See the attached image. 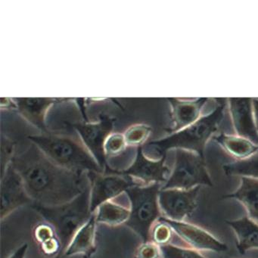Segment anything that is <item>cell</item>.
I'll return each mask as SVG.
<instances>
[{
	"instance_id": "cell-1",
	"label": "cell",
	"mask_w": 258,
	"mask_h": 258,
	"mask_svg": "<svg viewBox=\"0 0 258 258\" xmlns=\"http://www.w3.org/2000/svg\"><path fill=\"white\" fill-rule=\"evenodd\" d=\"M10 164L19 172L28 195L37 205H62L78 197L90 185L88 173L60 167L38 147L16 155Z\"/></svg>"
},
{
	"instance_id": "cell-2",
	"label": "cell",
	"mask_w": 258,
	"mask_h": 258,
	"mask_svg": "<svg viewBox=\"0 0 258 258\" xmlns=\"http://www.w3.org/2000/svg\"><path fill=\"white\" fill-rule=\"evenodd\" d=\"M31 208L50 225L61 245L64 253L72 238L91 217L90 185L78 197L57 206H43L33 204Z\"/></svg>"
},
{
	"instance_id": "cell-3",
	"label": "cell",
	"mask_w": 258,
	"mask_h": 258,
	"mask_svg": "<svg viewBox=\"0 0 258 258\" xmlns=\"http://www.w3.org/2000/svg\"><path fill=\"white\" fill-rule=\"evenodd\" d=\"M225 102L220 99L218 106L212 112L201 117L197 121L187 127L176 131L167 138L152 142L149 149L157 154L164 155L169 149H184L203 156L204 148L211 136L217 131L224 117Z\"/></svg>"
},
{
	"instance_id": "cell-4",
	"label": "cell",
	"mask_w": 258,
	"mask_h": 258,
	"mask_svg": "<svg viewBox=\"0 0 258 258\" xmlns=\"http://www.w3.org/2000/svg\"><path fill=\"white\" fill-rule=\"evenodd\" d=\"M31 139L47 158L60 167L84 173L103 172L93 155L71 139L57 136H37Z\"/></svg>"
},
{
	"instance_id": "cell-5",
	"label": "cell",
	"mask_w": 258,
	"mask_h": 258,
	"mask_svg": "<svg viewBox=\"0 0 258 258\" xmlns=\"http://www.w3.org/2000/svg\"><path fill=\"white\" fill-rule=\"evenodd\" d=\"M160 183L135 185L126 191L130 202L131 216L125 226L132 229L143 242L151 241V234L155 221L161 218L158 196Z\"/></svg>"
},
{
	"instance_id": "cell-6",
	"label": "cell",
	"mask_w": 258,
	"mask_h": 258,
	"mask_svg": "<svg viewBox=\"0 0 258 258\" xmlns=\"http://www.w3.org/2000/svg\"><path fill=\"white\" fill-rule=\"evenodd\" d=\"M201 185L212 186L203 156L194 152L176 149L173 173L161 189L188 190Z\"/></svg>"
},
{
	"instance_id": "cell-7",
	"label": "cell",
	"mask_w": 258,
	"mask_h": 258,
	"mask_svg": "<svg viewBox=\"0 0 258 258\" xmlns=\"http://www.w3.org/2000/svg\"><path fill=\"white\" fill-rule=\"evenodd\" d=\"M88 176L92 213L105 202L120 197L131 187L141 185L131 176L122 173H88Z\"/></svg>"
},
{
	"instance_id": "cell-8",
	"label": "cell",
	"mask_w": 258,
	"mask_h": 258,
	"mask_svg": "<svg viewBox=\"0 0 258 258\" xmlns=\"http://www.w3.org/2000/svg\"><path fill=\"white\" fill-rule=\"evenodd\" d=\"M33 204L23 179L10 164L1 176V220L18 208Z\"/></svg>"
},
{
	"instance_id": "cell-9",
	"label": "cell",
	"mask_w": 258,
	"mask_h": 258,
	"mask_svg": "<svg viewBox=\"0 0 258 258\" xmlns=\"http://www.w3.org/2000/svg\"><path fill=\"white\" fill-rule=\"evenodd\" d=\"M200 186L191 189H161L158 196L160 209L166 215V218L174 221L182 222L185 217H190L197 206V199Z\"/></svg>"
},
{
	"instance_id": "cell-10",
	"label": "cell",
	"mask_w": 258,
	"mask_h": 258,
	"mask_svg": "<svg viewBox=\"0 0 258 258\" xmlns=\"http://www.w3.org/2000/svg\"><path fill=\"white\" fill-rule=\"evenodd\" d=\"M164 161L165 157L155 161L147 158L143 151L140 150L132 165L119 173L131 176L141 185L167 182L166 175L169 169Z\"/></svg>"
},
{
	"instance_id": "cell-11",
	"label": "cell",
	"mask_w": 258,
	"mask_h": 258,
	"mask_svg": "<svg viewBox=\"0 0 258 258\" xmlns=\"http://www.w3.org/2000/svg\"><path fill=\"white\" fill-rule=\"evenodd\" d=\"M229 111L237 135L258 146V130L253 114V99H229Z\"/></svg>"
},
{
	"instance_id": "cell-12",
	"label": "cell",
	"mask_w": 258,
	"mask_h": 258,
	"mask_svg": "<svg viewBox=\"0 0 258 258\" xmlns=\"http://www.w3.org/2000/svg\"><path fill=\"white\" fill-rule=\"evenodd\" d=\"M158 221L164 222L172 228L184 241L192 247L202 250H211L217 252L226 251L227 246L212 236L203 229L183 222L174 221L166 217H161Z\"/></svg>"
},
{
	"instance_id": "cell-13",
	"label": "cell",
	"mask_w": 258,
	"mask_h": 258,
	"mask_svg": "<svg viewBox=\"0 0 258 258\" xmlns=\"http://www.w3.org/2000/svg\"><path fill=\"white\" fill-rule=\"evenodd\" d=\"M96 214L93 212L90 220L75 234L62 256L82 254L87 258L91 256L96 250Z\"/></svg>"
},
{
	"instance_id": "cell-14",
	"label": "cell",
	"mask_w": 258,
	"mask_h": 258,
	"mask_svg": "<svg viewBox=\"0 0 258 258\" xmlns=\"http://www.w3.org/2000/svg\"><path fill=\"white\" fill-rule=\"evenodd\" d=\"M76 127L90 149V153L92 152L102 168L105 164L104 141L111 131V123L104 122L98 124L77 125Z\"/></svg>"
},
{
	"instance_id": "cell-15",
	"label": "cell",
	"mask_w": 258,
	"mask_h": 258,
	"mask_svg": "<svg viewBox=\"0 0 258 258\" xmlns=\"http://www.w3.org/2000/svg\"><path fill=\"white\" fill-rule=\"evenodd\" d=\"M175 131H179L200 118L202 107L208 99H173Z\"/></svg>"
},
{
	"instance_id": "cell-16",
	"label": "cell",
	"mask_w": 258,
	"mask_h": 258,
	"mask_svg": "<svg viewBox=\"0 0 258 258\" xmlns=\"http://www.w3.org/2000/svg\"><path fill=\"white\" fill-rule=\"evenodd\" d=\"M236 233L238 237V250L240 253H244L247 250L253 247H258V225L249 220L247 217H243L234 221H227Z\"/></svg>"
},
{
	"instance_id": "cell-17",
	"label": "cell",
	"mask_w": 258,
	"mask_h": 258,
	"mask_svg": "<svg viewBox=\"0 0 258 258\" xmlns=\"http://www.w3.org/2000/svg\"><path fill=\"white\" fill-rule=\"evenodd\" d=\"M240 201L253 220L258 221V179L241 178V185L235 193L225 196Z\"/></svg>"
},
{
	"instance_id": "cell-18",
	"label": "cell",
	"mask_w": 258,
	"mask_h": 258,
	"mask_svg": "<svg viewBox=\"0 0 258 258\" xmlns=\"http://www.w3.org/2000/svg\"><path fill=\"white\" fill-rule=\"evenodd\" d=\"M94 212L97 223H103L110 226L125 225L131 216L130 208L113 200L102 204Z\"/></svg>"
},
{
	"instance_id": "cell-19",
	"label": "cell",
	"mask_w": 258,
	"mask_h": 258,
	"mask_svg": "<svg viewBox=\"0 0 258 258\" xmlns=\"http://www.w3.org/2000/svg\"><path fill=\"white\" fill-rule=\"evenodd\" d=\"M229 154L239 160L244 159L258 152V146L239 136L220 134L215 138Z\"/></svg>"
},
{
	"instance_id": "cell-20",
	"label": "cell",
	"mask_w": 258,
	"mask_h": 258,
	"mask_svg": "<svg viewBox=\"0 0 258 258\" xmlns=\"http://www.w3.org/2000/svg\"><path fill=\"white\" fill-rule=\"evenodd\" d=\"M34 238L38 243L40 249L45 254L60 255L61 250V243L53 228L49 224L37 225L34 231Z\"/></svg>"
},
{
	"instance_id": "cell-21",
	"label": "cell",
	"mask_w": 258,
	"mask_h": 258,
	"mask_svg": "<svg viewBox=\"0 0 258 258\" xmlns=\"http://www.w3.org/2000/svg\"><path fill=\"white\" fill-rule=\"evenodd\" d=\"M226 175L243 176L258 179V152L244 159L223 166Z\"/></svg>"
},
{
	"instance_id": "cell-22",
	"label": "cell",
	"mask_w": 258,
	"mask_h": 258,
	"mask_svg": "<svg viewBox=\"0 0 258 258\" xmlns=\"http://www.w3.org/2000/svg\"><path fill=\"white\" fill-rule=\"evenodd\" d=\"M19 102L21 111L28 116L30 118L39 120L41 114L50 103V99H16Z\"/></svg>"
},
{
	"instance_id": "cell-23",
	"label": "cell",
	"mask_w": 258,
	"mask_h": 258,
	"mask_svg": "<svg viewBox=\"0 0 258 258\" xmlns=\"http://www.w3.org/2000/svg\"><path fill=\"white\" fill-rule=\"evenodd\" d=\"M163 258H205L192 250L181 248L171 244L160 246Z\"/></svg>"
},
{
	"instance_id": "cell-24",
	"label": "cell",
	"mask_w": 258,
	"mask_h": 258,
	"mask_svg": "<svg viewBox=\"0 0 258 258\" xmlns=\"http://www.w3.org/2000/svg\"><path fill=\"white\" fill-rule=\"evenodd\" d=\"M159 224L154 226L151 234V241L159 246L168 244L172 238V228L167 223L159 221Z\"/></svg>"
},
{
	"instance_id": "cell-25",
	"label": "cell",
	"mask_w": 258,
	"mask_h": 258,
	"mask_svg": "<svg viewBox=\"0 0 258 258\" xmlns=\"http://www.w3.org/2000/svg\"><path fill=\"white\" fill-rule=\"evenodd\" d=\"M161 247L153 241L143 242L136 252V258H161Z\"/></svg>"
},
{
	"instance_id": "cell-26",
	"label": "cell",
	"mask_w": 258,
	"mask_h": 258,
	"mask_svg": "<svg viewBox=\"0 0 258 258\" xmlns=\"http://www.w3.org/2000/svg\"><path fill=\"white\" fill-rule=\"evenodd\" d=\"M28 248V243H24L20 247H18L8 258H25Z\"/></svg>"
},
{
	"instance_id": "cell-27",
	"label": "cell",
	"mask_w": 258,
	"mask_h": 258,
	"mask_svg": "<svg viewBox=\"0 0 258 258\" xmlns=\"http://www.w3.org/2000/svg\"><path fill=\"white\" fill-rule=\"evenodd\" d=\"M253 114H254L255 122L258 130V99H253Z\"/></svg>"
}]
</instances>
